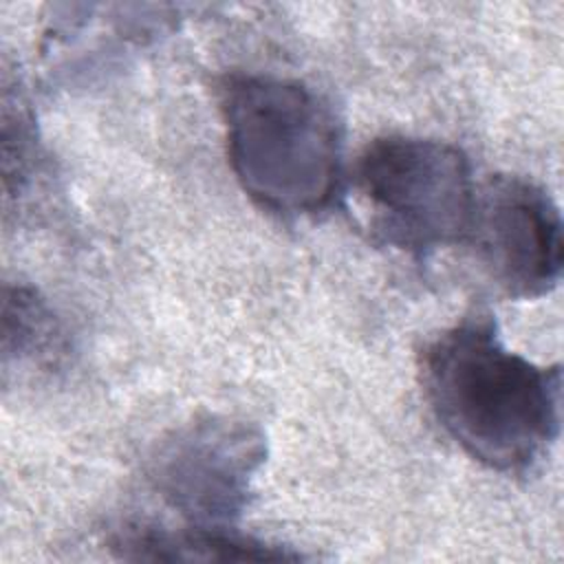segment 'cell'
Returning a JSON list of instances; mask_svg holds the SVG:
<instances>
[{"label":"cell","mask_w":564,"mask_h":564,"mask_svg":"<svg viewBox=\"0 0 564 564\" xmlns=\"http://www.w3.org/2000/svg\"><path fill=\"white\" fill-rule=\"evenodd\" d=\"M421 375L441 427L494 471H527L557 441L560 366H538L509 350L489 315L438 333L423 350Z\"/></svg>","instance_id":"cell-1"},{"label":"cell","mask_w":564,"mask_h":564,"mask_svg":"<svg viewBox=\"0 0 564 564\" xmlns=\"http://www.w3.org/2000/svg\"><path fill=\"white\" fill-rule=\"evenodd\" d=\"M220 108L229 165L251 200L280 216L317 214L333 203L344 134L317 90L275 75H231Z\"/></svg>","instance_id":"cell-2"},{"label":"cell","mask_w":564,"mask_h":564,"mask_svg":"<svg viewBox=\"0 0 564 564\" xmlns=\"http://www.w3.org/2000/svg\"><path fill=\"white\" fill-rule=\"evenodd\" d=\"M355 187L372 231L401 251L425 258L467 236L476 183L467 154L454 143L377 137L355 163Z\"/></svg>","instance_id":"cell-3"},{"label":"cell","mask_w":564,"mask_h":564,"mask_svg":"<svg viewBox=\"0 0 564 564\" xmlns=\"http://www.w3.org/2000/svg\"><path fill=\"white\" fill-rule=\"evenodd\" d=\"M267 458L260 427L231 416H205L165 436L150 456L154 491L187 524L234 529Z\"/></svg>","instance_id":"cell-4"},{"label":"cell","mask_w":564,"mask_h":564,"mask_svg":"<svg viewBox=\"0 0 564 564\" xmlns=\"http://www.w3.org/2000/svg\"><path fill=\"white\" fill-rule=\"evenodd\" d=\"M463 245L509 297L535 300L560 282V207L544 187L524 176L496 174L476 185Z\"/></svg>","instance_id":"cell-5"},{"label":"cell","mask_w":564,"mask_h":564,"mask_svg":"<svg viewBox=\"0 0 564 564\" xmlns=\"http://www.w3.org/2000/svg\"><path fill=\"white\" fill-rule=\"evenodd\" d=\"M110 546L123 560L134 562H280L302 557L291 549L240 535L236 529L192 524L176 531L143 522L126 524L115 531Z\"/></svg>","instance_id":"cell-6"},{"label":"cell","mask_w":564,"mask_h":564,"mask_svg":"<svg viewBox=\"0 0 564 564\" xmlns=\"http://www.w3.org/2000/svg\"><path fill=\"white\" fill-rule=\"evenodd\" d=\"M55 319L46 302L26 286H7L2 304V352L4 361L15 357L35 359L55 344Z\"/></svg>","instance_id":"cell-7"}]
</instances>
